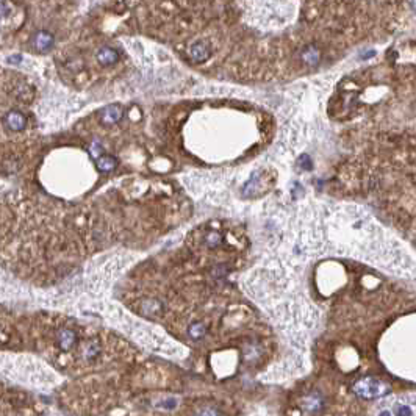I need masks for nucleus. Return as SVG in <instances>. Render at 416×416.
Listing matches in <instances>:
<instances>
[{
  "label": "nucleus",
  "instance_id": "9",
  "mask_svg": "<svg viewBox=\"0 0 416 416\" xmlns=\"http://www.w3.org/2000/svg\"><path fill=\"white\" fill-rule=\"evenodd\" d=\"M161 312L163 305L157 299H147L141 304V315H144L146 318H158Z\"/></svg>",
  "mask_w": 416,
  "mask_h": 416
},
{
  "label": "nucleus",
  "instance_id": "6",
  "mask_svg": "<svg viewBox=\"0 0 416 416\" xmlns=\"http://www.w3.org/2000/svg\"><path fill=\"white\" fill-rule=\"evenodd\" d=\"M75 343H77V335H75L70 329H61L57 333V346L63 352H69Z\"/></svg>",
  "mask_w": 416,
  "mask_h": 416
},
{
  "label": "nucleus",
  "instance_id": "7",
  "mask_svg": "<svg viewBox=\"0 0 416 416\" xmlns=\"http://www.w3.org/2000/svg\"><path fill=\"white\" fill-rule=\"evenodd\" d=\"M188 52H190L191 60L196 61V63H204V61H207V60L210 58V55H211V50H210L208 44L204 43V41H197V43L191 44V46H190V50H188Z\"/></svg>",
  "mask_w": 416,
  "mask_h": 416
},
{
  "label": "nucleus",
  "instance_id": "10",
  "mask_svg": "<svg viewBox=\"0 0 416 416\" xmlns=\"http://www.w3.org/2000/svg\"><path fill=\"white\" fill-rule=\"evenodd\" d=\"M100 354V345L96 339H91V341H86L82 349H80V357L85 360V361H93L94 358H97Z\"/></svg>",
  "mask_w": 416,
  "mask_h": 416
},
{
  "label": "nucleus",
  "instance_id": "1",
  "mask_svg": "<svg viewBox=\"0 0 416 416\" xmlns=\"http://www.w3.org/2000/svg\"><path fill=\"white\" fill-rule=\"evenodd\" d=\"M355 394L365 399H374L388 393V387L377 379H361L354 385Z\"/></svg>",
  "mask_w": 416,
  "mask_h": 416
},
{
  "label": "nucleus",
  "instance_id": "2",
  "mask_svg": "<svg viewBox=\"0 0 416 416\" xmlns=\"http://www.w3.org/2000/svg\"><path fill=\"white\" fill-rule=\"evenodd\" d=\"M55 44V38L52 33L46 31V30H40V31H36L31 38V47L38 52H41V53H46L49 52Z\"/></svg>",
  "mask_w": 416,
  "mask_h": 416
},
{
  "label": "nucleus",
  "instance_id": "15",
  "mask_svg": "<svg viewBox=\"0 0 416 416\" xmlns=\"http://www.w3.org/2000/svg\"><path fill=\"white\" fill-rule=\"evenodd\" d=\"M89 152H91V157H93L94 160H97L99 157L103 155V154H102V152H103V147H102L97 141H94V142L89 146Z\"/></svg>",
  "mask_w": 416,
  "mask_h": 416
},
{
  "label": "nucleus",
  "instance_id": "16",
  "mask_svg": "<svg viewBox=\"0 0 416 416\" xmlns=\"http://www.w3.org/2000/svg\"><path fill=\"white\" fill-rule=\"evenodd\" d=\"M299 163L304 166V169H312V161H310L309 155H302L300 160H299Z\"/></svg>",
  "mask_w": 416,
  "mask_h": 416
},
{
  "label": "nucleus",
  "instance_id": "17",
  "mask_svg": "<svg viewBox=\"0 0 416 416\" xmlns=\"http://www.w3.org/2000/svg\"><path fill=\"white\" fill-rule=\"evenodd\" d=\"M397 414H411V410H408L407 407H399Z\"/></svg>",
  "mask_w": 416,
  "mask_h": 416
},
{
  "label": "nucleus",
  "instance_id": "3",
  "mask_svg": "<svg viewBox=\"0 0 416 416\" xmlns=\"http://www.w3.org/2000/svg\"><path fill=\"white\" fill-rule=\"evenodd\" d=\"M27 125V118L19 110H11L4 116V127L10 132H21Z\"/></svg>",
  "mask_w": 416,
  "mask_h": 416
},
{
  "label": "nucleus",
  "instance_id": "4",
  "mask_svg": "<svg viewBox=\"0 0 416 416\" xmlns=\"http://www.w3.org/2000/svg\"><path fill=\"white\" fill-rule=\"evenodd\" d=\"M324 399L319 393H309L304 397L300 399V407L304 410V413L307 414H313V413H319L322 408Z\"/></svg>",
  "mask_w": 416,
  "mask_h": 416
},
{
  "label": "nucleus",
  "instance_id": "8",
  "mask_svg": "<svg viewBox=\"0 0 416 416\" xmlns=\"http://www.w3.org/2000/svg\"><path fill=\"white\" fill-rule=\"evenodd\" d=\"M97 61L100 66H113V64H116L119 61V52L116 49H113V47H102L97 55H96Z\"/></svg>",
  "mask_w": 416,
  "mask_h": 416
},
{
  "label": "nucleus",
  "instance_id": "12",
  "mask_svg": "<svg viewBox=\"0 0 416 416\" xmlns=\"http://www.w3.org/2000/svg\"><path fill=\"white\" fill-rule=\"evenodd\" d=\"M96 165H97L100 172H110V171H113L116 168L118 161H116V158H113L110 155H102V157H99L96 160Z\"/></svg>",
  "mask_w": 416,
  "mask_h": 416
},
{
  "label": "nucleus",
  "instance_id": "5",
  "mask_svg": "<svg viewBox=\"0 0 416 416\" xmlns=\"http://www.w3.org/2000/svg\"><path fill=\"white\" fill-rule=\"evenodd\" d=\"M124 111L119 105H108L100 111V121L103 125H115L122 119Z\"/></svg>",
  "mask_w": 416,
  "mask_h": 416
},
{
  "label": "nucleus",
  "instance_id": "13",
  "mask_svg": "<svg viewBox=\"0 0 416 416\" xmlns=\"http://www.w3.org/2000/svg\"><path fill=\"white\" fill-rule=\"evenodd\" d=\"M207 333V329L202 322H193L190 325V329H188V335H190L191 339H194V341H199V339H202Z\"/></svg>",
  "mask_w": 416,
  "mask_h": 416
},
{
  "label": "nucleus",
  "instance_id": "14",
  "mask_svg": "<svg viewBox=\"0 0 416 416\" xmlns=\"http://www.w3.org/2000/svg\"><path fill=\"white\" fill-rule=\"evenodd\" d=\"M205 244L210 247V249H216L222 244V235L216 230H211L205 235Z\"/></svg>",
  "mask_w": 416,
  "mask_h": 416
},
{
  "label": "nucleus",
  "instance_id": "11",
  "mask_svg": "<svg viewBox=\"0 0 416 416\" xmlns=\"http://www.w3.org/2000/svg\"><path fill=\"white\" fill-rule=\"evenodd\" d=\"M300 58H302V61H304L305 64H309V66H315V64H318V63H319V60H321V53H319V50H318L316 47L309 46V47H305L304 50H302Z\"/></svg>",
  "mask_w": 416,
  "mask_h": 416
}]
</instances>
